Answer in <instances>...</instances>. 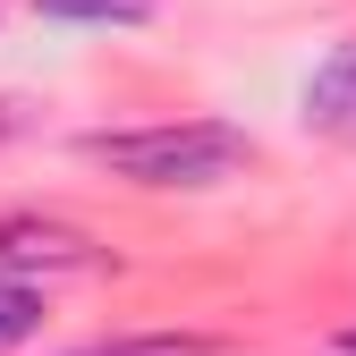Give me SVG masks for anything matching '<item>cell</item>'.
Segmentation results:
<instances>
[{
    "mask_svg": "<svg viewBox=\"0 0 356 356\" xmlns=\"http://www.w3.org/2000/svg\"><path fill=\"white\" fill-rule=\"evenodd\" d=\"M94 263V238L68 229V220H34L9 212L0 220V280H26V272H85Z\"/></svg>",
    "mask_w": 356,
    "mask_h": 356,
    "instance_id": "obj_2",
    "label": "cell"
},
{
    "mask_svg": "<svg viewBox=\"0 0 356 356\" xmlns=\"http://www.w3.org/2000/svg\"><path fill=\"white\" fill-rule=\"evenodd\" d=\"M305 127H314V136L356 145V34H348V42H331L323 68L305 76Z\"/></svg>",
    "mask_w": 356,
    "mask_h": 356,
    "instance_id": "obj_3",
    "label": "cell"
},
{
    "mask_svg": "<svg viewBox=\"0 0 356 356\" xmlns=\"http://www.w3.org/2000/svg\"><path fill=\"white\" fill-rule=\"evenodd\" d=\"M34 9L60 26H136V17H153V0H34Z\"/></svg>",
    "mask_w": 356,
    "mask_h": 356,
    "instance_id": "obj_5",
    "label": "cell"
},
{
    "mask_svg": "<svg viewBox=\"0 0 356 356\" xmlns=\"http://www.w3.org/2000/svg\"><path fill=\"white\" fill-rule=\"evenodd\" d=\"M85 161H102L127 187H153V195H204V187H229L254 161L246 127H220V119H170V127H102L85 136Z\"/></svg>",
    "mask_w": 356,
    "mask_h": 356,
    "instance_id": "obj_1",
    "label": "cell"
},
{
    "mask_svg": "<svg viewBox=\"0 0 356 356\" xmlns=\"http://www.w3.org/2000/svg\"><path fill=\"white\" fill-rule=\"evenodd\" d=\"M34 331H42V289L34 280H0V356L26 348Z\"/></svg>",
    "mask_w": 356,
    "mask_h": 356,
    "instance_id": "obj_4",
    "label": "cell"
},
{
    "mask_svg": "<svg viewBox=\"0 0 356 356\" xmlns=\"http://www.w3.org/2000/svg\"><path fill=\"white\" fill-rule=\"evenodd\" d=\"M348 356H356V331H348Z\"/></svg>",
    "mask_w": 356,
    "mask_h": 356,
    "instance_id": "obj_6",
    "label": "cell"
}]
</instances>
